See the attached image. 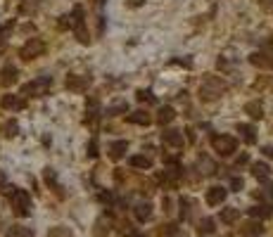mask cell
<instances>
[{
    "mask_svg": "<svg viewBox=\"0 0 273 237\" xmlns=\"http://www.w3.org/2000/svg\"><path fill=\"white\" fill-rule=\"evenodd\" d=\"M223 93H226V83H223L218 76L207 74L202 78V83H200V97H202L205 102H214V100H218Z\"/></svg>",
    "mask_w": 273,
    "mask_h": 237,
    "instance_id": "obj_1",
    "label": "cell"
},
{
    "mask_svg": "<svg viewBox=\"0 0 273 237\" xmlns=\"http://www.w3.org/2000/svg\"><path fill=\"white\" fill-rule=\"evenodd\" d=\"M7 197H10L12 211H14L17 216H29V214H31V197L24 192V190L12 187L10 192H7Z\"/></svg>",
    "mask_w": 273,
    "mask_h": 237,
    "instance_id": "obj_2",
    "label": "cell"
},
{
    "mask_svg": "<svg viewBox=\"0 0 273 237\" xmlns=\"http://www.w3.org/2000/svg\"><path fill=\"white\" fill-rule=\"evenodd\" d=\"M69 26L74 29V33H76L78 43L88 45V31H86V17H83V7L81 5H76L74 10H71V17H69Z\"/></svg>",
    "mask_w": 273,
    "mask_h": 237,
    "instance_id": "obj_3",
    "label": "cell"
},
{
    "mask_svg": "<svg viewBox=\"0 0 273 237\" xmlns=\"http://www.w3.org/2000/svg\"><path fill=\"white\" fill-rule=\"evenodd\" d=\"M50 86H53V78H50V76H41V78H36V81L24 83L22 95H26V97H43V95H48Z\"/></svg>",
    "mask_w": 273,
    "mask_h": 237,
    "instance_id": "obj_4",
    "label": "cell"
},
{
    "mask_svg": "<svg viewBox=\"0 0 273 237\" xmlns=\"http://www.w3.org/2000/svg\"><path fill=\"white\" fill-rule=\"evenodd\" d=\"M43 53H45V43L41 41V38H29V41L22 45V50H19L22 59H26V62H31V59H36V57H41Z\"/></svg>",
    "mask_w": 273,
    "mask_h": 237,
    "instance_id": "obj_5",
    "label": "cell"
},
{
    "mask_svg": "<svg viewBox=\"0 0 273 237\" xmlns=\"http://www.w3.org/2000/svg\"><path fill=\"white\" fill-rule=\"evenodd\" d=\"M211 145H214V150L221 154V157H230L235 147H238V142L235 138H230V135H214L211 138Z\"/></svg>",
    "mask_w": 273,
    "mask_h": 237,
    "instance_id": "obj_6",
    "label": "cell"
},
{
    "mask_svg": "<svg viewBox=\"0 0 273 237\" xmlns=\"http://www.w3.org/2000/svg\"><path fill=\"white\" fill-rule=\"evenodd\" d=\"M88 86H90V76H78V74L67 76V88L74 90V93H83Z\"/></svg>",
    "mask_w": 273,
    "mask_h": 237,
    "instance_id": "obj_7",
    "label": "cell"
},
{
    "mask_svg": "<svg viewBox=\"0 0 273 237\" xmlns=\"http://www.w3.org/2000/svg\"><path fill=\"white\" fill-rule=\"evenodd\" d=\"M162 140L166 142V145H171V147H181V145H183V133L176 128H166L162 133Z\"/></svg>",
    "mask_w": 273,
    "mask_h": 237,
    "instance_id": "obj_8",
    "label": "cell"
},
{
    "mask_svg": "<svg viewBox=\"0 0 273 237\" xmlns=\"http://www.w3.org/2000/svg\"><path fill=\"white\" fill-rule=\"evenodd\" d=\"M17 76H19V71L14 69V66H5L2 71H0V86L10 88L17 83Z\"/></svg>",
    "mask_w": 273,
    "mask_h": 237,
    "instance_id": "obj_9",
    "label": "cell"
},
{
    "mask_svg": "<svg viewBox=\"0 0 273 237\" xmlns=\"http://www.w3.org/2000/svg\"><path fill=\"white\" fill-rule=\"evenodd\" d=\"M126 118H129L131 123H136V126H150V123H152V117H150L147 112H142V109H138V112H131Z\"/></svg>",
    "mask_w": 273,
    "mask_h": 237,
    "instance_id": "obj_10",
    "label": "cell"
},
{
    "mask_svg": "<svg viewBox=\"0 0 273 237\" xmlns=\"http://www.w3.org/2000/svg\"><path fill=\"white\" fill-rule=\"evenodd\" d=\"M0 105H2V109H12V112H17V109L24 107V100L19 95H2Z\"/></svg>",
    "mask_w": 273,
    "mask_h": 237,
    "instance_id": "obj_11",
    "label": "cell"
},
{
    "mask_svg": "<svg viewBox=\"0 0 273 237\" xmlns=\"http://www.w3.org/2000/svg\"><path fill=\"white\" fill-rule=\"evenodd\" d=\"M238 133L242 135V140L247 142V145H254V142H257V130H254L252 123H240V126H238Z\"/></svg>",
    "mask_w": 273,
    "mask_h": 237,
    "instance_id": "obj_12",
    "label": "cell"
},
{
    "mask_svg": "<svg viewBox=\"0 0 273 237\" xmlns=\"http://www.w3.org/2000/svg\"><path fill=\"white\" fill-rule=\"evenodd\" d=\"M126 150H129V142L126 140H117V142H112L109 145V157L117 162V159H121L124 154H126Z\"/></svg>",
    "mask_w": 273,
    "mask_h": 237,
    "instance_id": "obj_13",
    "label": "cell"
},
{
    "mask_svg": "<svg viewBox=\"0 0 273 237\" xmlns=\"http://www.w3.org/2000/svg\"><path fill=\"white\" fill-rule=\"evenodd\" d=\"M174 118H176V109H174V107H169V105H166V107H162L159 112H157V123H162V126H169V123H171Z\"/></svg>",
    "mask_w": 273,
    "mask_h": 237,
    "instance_id": "obj_14",
    "label": "cell"
},
{
    "mask_svg": "<svg viewBox=\"0 0 273 237\" xmlns=\"http://www.w3.org/2000/svg\"><path fill=\"white\" fill-rule=\"evenodd\" d=\"M250 62L254 66H269V69H273V55H266V53H254L250 57Z\"/></svg>",
    "mask_w": 273,
    "mask_h": 237,
    "instance_id": "obj_15",
    "label": "cell"
},
{
    "mask_svg": "<svg viewBox=\"0 0 273 237\" xmlns=\"http://www.w3.org/2000/svg\"><path fill=\"white\" fill-rule=\"evenodd\" d=\"M0 133H2V138H14V135L19 133V123H17L14 118H10V121H5V123H2Z\"/></svg>",
    "mask_w": 273,
    "mask_h": 237,
    "instance_id": "obj_16",
    "label": "cell"
},
{
    "mask_svg": "<svg viewBox=\"0 0 273 237\" xmlns=\"http://www.w3.org/2000/svg\"><path fill=\"white\" fill-rule=\"evenodd\" d=\"M100 117V102L95 97L88 100V107H86V121H95Z\"/></svg>",
    "mask_w": 273,
    "mask_h": 237,
    "instance_id": "obj_17",
    "label": "cell"
},
{
    "mask_svg": "<svg viewBox=\"0 0 273 237\" xmlns=\"http://www.w3.org/2000/svg\"><path fill=\"white\" fill-rule=\"evenodd\" d=\"M117 114H129V102L126 100H119V102L107 107V117H117Z\"/></svg>",
    "mask_w": 273,
    "mask_h": 237,
    "instance_id": "obj_18",
    "label": "cell"
},
{
    "mask_svg": "<svg viewBox=\"0 0 273 237\" xmlns=\"http://www.w3.org/2000/svg\"><path fill=\"white\" fill-rule=\"evenodd\" d=\"M252 173L259 178V180H269V176H271V169L266 166L264 162H257V164H252Z\"/></svg>",
    "mask_w": 273,
    "mask_h": 237,
    "instance_id": "obj_19",
    "label": "cell"
},
{
    "mask_svg": "<svg viewBox=\"0 0 273 237\" xmlns=\"http://www.w3.org/2000/svg\"><path fill=\"white\" fill-rule=\"evenodd\" d=\"M223 199H226V190H223V187H211V190L207 192L209 204H221Z\"/></svg>",
    "mask_w": 273,
    "mask_h": 237,
    "instance_id": "obj_20",
    "label": "cell"
},
{
    "mask_svg": "<svg viewBox=\"0 0 273 237\" xmlns=\"http://www.w3.org/2000/svg\"><path fill=\"white\" fill-rule=\"evenodd\" d=\"M245 114H250L252 118H262L264 117L262 102H247V105H245Z\"/></svg>",
    "mask_w": 273,
    "mask_h": 237,
    "instance_id": "obj_21",
    "label": "cell"
},
{
    "mask_svg": "<svg viewBox=\"0 0 273 237\" xmlns=\"http://www.w3.org/2000/svg\"><path fill=\"white\" fill-rule=\"evenodd\" d=\"M131 166H136V169H150L152 159L145 157V154H136V157H131Z\"/></svg>",
    "mask_w": 273,
    "mask_h": 237,
    "instance_id": "obj_22",
    "label": "cell"
},
{
    "mask_svg": "<svg viewBox=\"0 0 273 237\" xmlns=\"http://www.w3.org/2000/svg\"><path fill=\"white\" fill-rule=\"evenodd\" d=\"M38 0H22V5H19V10H22V14H33V12L38 10Z\"/></svg>",
    "mask_w": 273,
    "mask_h": 237,
    "instance_id": "obj_23",
    "label": "cell"
},
{
    "mask_svg": "<svg viewBox=\"0 0 273 237\" xmlns=\"http://www.w3.org/2000/svg\"><path fill=\"white\" fill-rule=\"evenodd\" d=\"M136 216H138L140 221H147V218L152 216V211H150V204H138V206H136Z\"/></svg>",
    "mask_w": 273,
    "mask_h": 237,
    "instance_id": "obj_24",
    "label": "cell"
},
{
    "mask_svg": "<svg viewBox=\"0 0 273 237\" xmlns=\"http://www.w3.org/2000/svg\"><path fill=\"white\" fill-rule=\"evenodd\" d=\"M7 237H31V230H26V228H19V226H12Z\"/></svg>",
    "mask_w": 273,
    "mask_h": 237,
    "instance_id": "obj_25",
    "label": "cell"
},
{
    "mask_svg": "<svg viewBox=\"0 0 273 237\" xmlns=\"http://www.w3.org/2000/svg\"><path fill=\"white\" fill-rule=\"evenodd\" d=\"M43 176H45V183H48V185H53L55 190L60 192V185H57V176H55V171H53V169H45V171H43Z\"/></svg>",
    "mask_w": 273,
    "mask_h": 237,
    "instance_id": "obj_26",
    "label": "cell"
},
{
    "mask_svg": "<svg viewBox=\"0 0 273 237\" xmlns=\"http://www.w3.org/2000/svg\"><path fill=\"white\" fill-rule=\"evenodd\" d=\"M136 97H138V102H147V105H152V102H154L152 90H138V93H136Z\"/></svg>",
    "mask_w": 273,
    "mask_h": 237,
    "instance_id": "obj_27",
    "label": "cell"
},
{
    "mask_svg": "<svg viewBox=\"0 0 273 237\" xmlns=\"http://www.w3.org/2000/svg\"><path fill=\"white\" fill-rule=\"evenodd\" d=\"M221 218H223L226 223H233V221L238 218V209H226V211H221Z\"/></svg>",
    "mask_w": 273,
    "mask_h": 237,
    "instance_id": "obj_28",
    "label": "cell"
},
{
    "mask_svg": "<svg viewBox=\"0 0 273 237\" xmlns=\"http://www.w3.org/2000/svg\"><path fill=\"white\" fill-rule=\"evenodd\" d=\"M88 157H98V140L95 138L88 142Z\"/></svg>",
    "mask_w": 273,
    "mask_h": 237,
    "instance_id": "obj_29",
    "label": "cell"
},
{
    "mask_svg": "<svg viewBox=\"0 0 273 237\" xmlns=\"http://www.w3.org/2000/svg\"><path fill=\"white\" fill-rule=\"evenodd\" d=\"M48 237H71L67 230H62V228H55V230H50L48 233Z\"/></svg>",
    "mask_w": 273,
    "mask_h": 237,
    "instance_id": "obj_30",
    "label": "cell"
},
{
    "mask_svg": "<svg viewBox=\"0 0 273 237\" xmlns=\"http://www.w3.org/2000/svg\"><path fill=\"white\" fill-rule=\"evenodd\" d=\"M202 230H205V233H211V230H214V228H211V221H205V223H202Z\"/></svg>",
    "mask_w": 273,
    "mask_h": 237,
    "instance_id": "obj_31",
    "label": "cell"
},
{
    "mask_svg": "<svg viewBox=\"0 0 273 237\" xmlns=\"http://www.w3.org/2000/svg\"><path fill=\"white\" fill-rule=\"evenodd\" d=\"M233 187H242V180H240V178H233Z\"/></svg>",
    "mask_w": 273,
    "mask_h": 237,
    "instance_id": "obj_32",
    "label": "cell"
},
{
    "mask_svg": "<svg viewBox=\"0 0 273 237\" xmlns=\"http://www.w3.org/2000/svg\"><path fill=\"white\" fill-rule=\"evenodd\" d=\"M264 154H266V157H273V147H264Z\"/></svg>",
    "mask_w": 273,
    "mask_h": 237,
    "instance_id": "obj_33",
    "label": "cell"
},
{
    "mask_svg": "<svg viewBox=\"0 0 273 237\" xmlns=\"http://www.w3.org/2000/svg\"><path fill=\"white\" fill-rule=\"evenodd\" d=\"M98 5H100V7H102V5H105V0H98Z\"/></svg>",
    "mask_w": 273,
    "mask_h": 237,
    "instance_id": "obj_34",
    "label": "cell"
}]
</instances>
